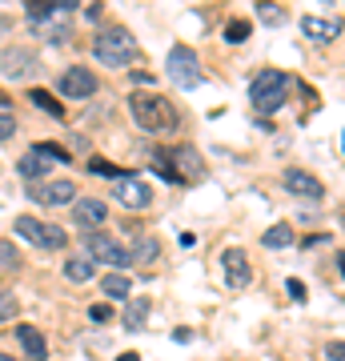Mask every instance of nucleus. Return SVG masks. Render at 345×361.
<instances>
[{"label":"nucleus","instance_id":"1","mask_svg":"<svg viewBox=\"0 0 345 361\" xmlns=\"http://www.w3.org/2000/svg\"><path fill=\"white\" fill-rule=\"evenodd\" d=\"M129 113H133V120L140 124V133H173L177 124H181V117H177V109L165 100L161 93H133L129 96Z\"/></svg>","mask_w":345,"mask_h":361},{"label":"nucleus","instance_id":"2","mask_svg":"<svg viewBox=\"0 0 345 361\" xmlns=\"http://www.w3.org/2000/svg\"><path fill=\"white\" fill-rule=\"evenodd\" d=\"M92 56L105 65V69H129L140 56V45L129 28H101L92 36Z\"/></svg>","mask_w":345,"mask_h":361},{"label":"nucleus","instance_id":"3","mask_svg":"<svg viewBox=\"0 0 345 361\" xmlns=\"http://www.w3.org/2000/svg\"><path fill=\"white\" fill-rule=\"evenodd\" d=\"M289 89H293V76L281 69H261L249 85V100L261 117H273L277 109L289 100Z\"/></svg>","mask_w":345,"mask_h":361},{"label":"nucleus","instance_id":"4","mask_svg":"<svg viewBox=\"0 0 345 361\" xmlns=\"http://www.w3.org/2000/svg\"><path fill=\"white\" fill-rule=\"evenodd\" d=\"M169 80L177 85V89H197L201 80H205V69H201V61H197V52L189 45H173L169 48Z\"/></svg>","mask_w":345,"mask_h":361},{"label":"nucleus","instance_id":"5","mask_svg":"<svg viewBox=\"0 0 345 361\" xmlns=\"http://www.w3.org/2000/svg\"><path fill=\"white\" fill-rule=\"evenodd\" d=\"M17 233L28 237L36 249H52V253L69 245V233L61 225H48V221H36V217H17Z\"/></svg>","mask_w":345,"mask_h":361},{"label":"nucleus","instance_id":"6","mask_svg":"<svg viewBox=\"0 0 345 361\" xmlns=\"http://www.w3.org/2000/svg\"><path fill=\"white\" fill-rule=\"evenodd\" d=\"M169 165H173V185H193L205 177V157L193 149V144H181L169 153Z\"/></svg>","mask_w":345,"mask_h":361},{"label":"nucleus","instance_id":"7","mask_svg":"<svg viewBox=\"0 0 345 361\" xmlns=\"http://www.w3.org/2000/svg\"><path fill=\"white\" fill-rule=\"evenodd\" d=\"M85 249H89V257H92V261H105V265H113L116 273H121L125 265H133V257H129V249H125L121 241L105 237V233H89V241H85Z\"/></svg>","mask_w":345,"mask_h":361},{"label":"nucleus","instance_id":"8","mask_svg":"<svg viewBox=\"0 0 345 361\" xmlns=\"http://www.w3.org/2000/svg\"><path fill=\"white\" fill-rule=\"evenodd\" d=\"M0 72L8 76V80H32L36 72H41V61H36V52L32 48H8L4 56H0Z\"/></svg>","mask_w":345,"mask_h":361},{"label":"nucleus","instance_id":"9","mask_svg":"<svg viewBox=\"0 0 345 361\" xmlns=\"http://www.w3.org/2000/svg\"><path fill=\"white\" fill-rule=\"evenodd\" d=\"M113 197L125 205V209H145V205L153 201V189H149L145 177H129V173H121V177L113 181Z\"/></svg>","mask_w":345,"mask_h":361},{"label":"nucleus","instance_id":"10","mask_svg":"<svg viewBox=\"0 0 345 361\" xmlns=\"http://www.w3.org/2000/svg\"><path fill=\"white\" fill-rule=\"evenodd\" d=\"M56 93L69 96V100H92L96 96V76L89 69H69V72H61Z\"/></svg>","mask_w":345,"mask_h":361},{"label":"nucleus","instance_id":"11","mask_svg":"<svg viewBox=\"0 0 345 361\" xmlns=\"http://www.w3.org/2000/svg\"><path fill=\"white\" fill-rule=\"evenodd\" d=\"M72 221H76V229H85V233H96V229L109 221V209H105V201L76 197V201H72Z\"/></svg>","mask_w":345,"mask_h":361},{"label":"nucleus","instance_id":"12","mask_svg":"<svg viewBox=\"0 0 345 361\" xmlns=\"http://www.w3.org/2000/svg\"><path fill=\"white\" fill-rule=\"evenodd\" d=\"M36 205H72L76 201V185L72 181H41L36 189H28Z\"/></svg>","mask_w":345,"mask_h":361},{"label":"nucleus","instance_id":"13","mask_svg":"<svg viewBox=\"0 0 345 361\" xmlns=\"http://www.w3.org/2000/svg\"><path fill=\"white\" fill-rule=\"evenodd\" d=\"M221 261H225V281H229V289H245L249 281H253L249 257H245L241 249H225V253H221Z\"/></svg>","mask_w":345,"mask_h":361},{"label":"nucleus","instance_id":"14","mask_svg":"<svg viewBox=\"0 0 345 361\" xmlns=\"http://www.w3.org/2000/svg\"><path fill=\"white\" fill-rule=\"evenodd\" d=\"M285 189L293 193V197H305V201H322L325 197L322 181H317L313 173H305V168H289V173H285Z\"/></svg>","mask_w":345,"mask_h":361},{"label":"nucleus","instance_id":"15","mask_svg":"<svg viewBox=\"0 0 345 361\" xmlns=\"http://www.w3.org/2000/svg\"><path fill=\"white\" fill-rule=\"evenodd\" d=\"M301 32H305L309 41L325 45V41H333V36L342 32V21H337V17H333V21H322V17H301Z\"/></svg>","mask_w":345,"mask_h":361},{"label":"nucleus","instance_id":"16","mask_svg":"<svg viewBox=\"0 0 345 361\" xmlns=\"http://www.w3.org/2000/svg\"><path fill=\"white\" fill-rule=\"evenodd\" d=\"M17 341H21V349H24L32 361H45L48 345H45V333H41L36 325H17Z\"/></svg>","mask_w":345,"mask_h":361},{"label":"nucleus","instance_id":"17","mask_svg":"<svg viewBox=\"0 0 345 361\" xmlns=\"http://www.w3.org/2000/svg\"><path fill=\"white\" fill-rule=\"evenodd\" d=\"M48 165H52L48 157H41L36 149H28L21 161H17V173H21L24 181H45V177H48Z\"/></svg>","mask_w":345,"mask_h":361},{"label":"nucleus","instance_id":"18","mask_svg":"<svg viewBox=\"0 0 345 361\" xmlns=\"http://www.w3.org/2000/svg\"><path fill=\"white\" fill-rule=\"evenodd\" d=\"M32 32H36V36H45V41H52V45H61V41H69V36H72L65 17H45V21L32 24Z\"/></svg>","mask_w":345,"mask_h":361},{"label":"nucleus","instance_id":"19","mask_svg":"<svg viewBox=\"0 0 345 361\" xmlns=\"http://www.w3.org/2000/svg\"><path fill=\"white\" fill-rule=\"evenodd\" d=\"M92 273H96V261H92L89 253H85V257H69V261H65V277L76 281V285L92 281Z\"/></svg>","mask_w":345,"mask_h":361},{"label":"nucleus","instance_id":"20","mask_svg":"<svg viewBox=\"0 0 345 361\" xmlns=\"http://www.w3.org/2000/svg\"><path fill=\"white\" fill-rule=\"evenodd\" d=\"M101 289H105V297H113V301H125V297L133 293V281H129L125 273H105V277H101Z\"/></svg>","mask_w":345,"mask_h":361},{"label":"nucleus","instance_id":"21","mask_svg":"<svg viewBox=\"0 0 345 361\" xmlns=\"http://www.w3.org/2000/svg\"><path fill=\"white\" fill-rule=\"evenodd\" d=\"M157 253H161V245H157L153 237H137V241H133V249H129L133 265H153V261H157Z\"/></svg>","mask_w":345,"mask_h":361},{"label":"nucleus","instance_id":"22","mask_svg":"<svg viewBox=\"0 0 345 361\" xmlns=\"http://www.w3.org/2000/svg\"><path fill=\"white\" fill-rule=\"evenodd\" d=\"M261 245H265V249H289V245H293V229L281 221V225H273V229H265Z\"/></svg>","mask_w":345,"mask_h":361},{"label":"nucleus","instance_id":"23","mask_svg":"<svg viewBox=\"0 0 345 361\" xmlns=\"http://www.w3.org/2000/svg\"><path fill=\"white\" fill-rule=\"evenodd\" d=\"M28 100H32L36 109H45L48 117H65V109H61V100H56V96H48L45 89H32V93H28Z\"/></svg>","mask_w":345,"mask_h":361},{"label":"nucleus","instance_id":"24","mask_svg":"<svg viewBox=\"0 0 345 361\" xmlns=\"http://www.w3.org/2000/svg\"><path fill=\"white\" fill-rule=\"evenodd\" d=\"M145 317H149V301H145V297H140V301H129V309H125V329H140Z\"/></svg>","mask_w":345,"mask_h":361},{"label":"nucleus","instance_id":"25","mask_svg":"<svg viewBox=\"0 0 345 361\" xmlns=\"http://www.w3.org/2000/svg\"><path fill=\"white\" fill-rule=\"evenodd\" d=\"M257 17H261L265 24H285V21H289V17H285V8H281V4H269V0H261V4H257Z\"/></svg>","mask_w":345,"mask_h":361},{"label":"nucleus","instance_id":"26","mask_svg":"<svg viewBox=\"0 0 345 361\" xmlns=\"http://www.w3.org/2000/svg\"><path fill=\"white\" fill-rule=\"evenodd\" d=\"M225 41H229V45L249 41V21H241V17H237V21H229V24H225Z\"/></svg>","mask_w":345,"mask_h":361},{"label":"nucleus","instance_id":"27","mask_svg":"<svg viewBox=\"0 0 345 361\" xmlns=\"http://www.w3.org/2000/svg\"><path fill=\"white\" fill-rule=\"evenodd\" d=\"M36 153H41V157H48V161H72L69 157V149H65V144H36Z\"/></svg>","mask_w":345,"mask_h":361},{"label":"nucleus","instance_id":"28","mask_svg":"<svg viewBox=\"0 0 345 361\" xmlns=\"http://www.w3.org/2000/svg\"><path fill=\"white\" fill-rule=\"evenodd\" d=\"M17 317V297L8 289H0V321H12Z\"/></svg>","mask_w":345,"mask_h":361},{"label":"nucleus","instance_id":"29","mask_svg":"<svg viewBox=\"0 0 345 361\" xmlns=\"http://www.w3.org/2000/svg\"><path fill=\"white\" fill-rule=\"evenodd\" d=\"M21 257H17V249H12V241H0V269H17Z\"/></svg>","mask_w":345,"mask_h":361},{"label":"nucleus","instance_id":"30","mask_svg":"<svg viewBox=\"0 0 345 361\" xmlns=\"http://www.w3.org/2000/svg\"><path fill=\"white\" fill-rule=\"evenodd\" d=\"M12 133H17V117H12L8 109H0V141H8Z\"/></svg>","mask_w":345,"mask_h":361},{"label":"nucleus","instance_id":"31","mask_svg":"<svg viewBox=\"0 0 345 361\" xmlns=\"http://www.w3.org/2000/svg\"><path fill=\"white\" fill-rule=\"evenodd\" d=\"M89 321H92V325H109V321H113V309H109V305H92Z\"/></svg>","mask_w":345,"mask_h":361},{"label":"nucleus","instance_id":"32","mask_svg":"<svg viewBox=\"0 0 345 361\" xmlns=\"http://www.w3.org/2000/svg\"><path fill=\"white\" fill-rule=\"evenodd\" d=\"M89 168H92V173H96V177H113V181H116V177H121V173H116V168L109 165V161H101V157H96V161H89Z\"/></svg>","mask_w":345,"mask_h":361},{"label":"nucleus","instance_id":"33","mask_svg":"<svg viewBox=\"0 0 345 361\" xmlns=\"http://www.w3.org/2000/svg\"><path fill=\"white\" fill-rule=\"evenodd\" d=\"M325 358L329 361H345V341H329V345H325Z\"/></svg>","mask_w":345,"mask_h":361},{"label":"nucleus","instance_id":"34","mask_svg":"<svg viewBox=\"0 0 345 361\" xmlns=\"http://www.w3.org/2000/svg\"><path fill=\"white\" fill-rule=\"evenodd\" d=\"M285 285H289V297H293V301H305V285H301L297 277H289Z\"/></svg>","mask_w":345,"mask_h":361},{"label":"nucleus","instance_id":"35","mask_svg":"<svg viewBox=\"0 0 345 361\" xmlns=\"http://www.w3.org/2000/svg\"><path fill=\"white\" fill-rule=\"evenodd\" d=\"M52 8H56V12H72V8H76V0H52Z\"/></svg>","mask_w":345,"mask_h":361},{"label":"nucleus","instance_id":"36","mask_svg":"<svg viewBox=\"0 0 345 361\" xmlns=\"http://www.w3.org/2000/svg\"><path fill=\"white\" fill-rule=\"evenodd\" d=\"M337 269H342V277H345V253H337Z\"/></svg>","mask_w":345,"mask_h":361},{"label":"nucleus","instance_id":"37","mask_svg":"<svg viewBox=\"0 0 345 361\" xmlns=\"http://www.w3.org/2000/svg\"><path fill=\"white\" fill-rule=\"evenodd\" d=\"M116 361H137V353H121Z\"/></svg>","mask_w":345,"mask_h":361},{"label":"nucleus","instance_id":"38","mask_svg":"<svg viewBox=\"0 0 345 361\" xmlns=\"http://www.w3.org/2000/svg\"><path fill=\"white\" fill-rule=\"evenodd\" d=\"M0 361H12V358H8V353H0Z\"/></svg>","mask_w":345,"mask_h":361}]
</instances>
